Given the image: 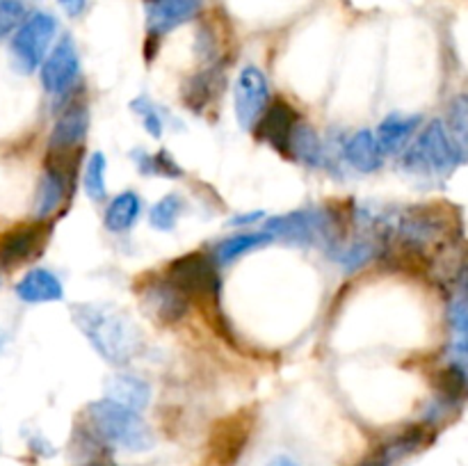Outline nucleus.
Here are the masks:
<instances>
[{"label":"nucleus","instance_id":"21","mask_svg":"<svg viewBox=\"0 0 468 466\" xmlns=\"http://www.w3.org/2000/svg\"><path fill=\"white\" fill-rule=\"evenodd\" d=\"M274 238L265 231H247V233H236V236H229L224 238L222 242H218L213 251V259L215 263H231V260L240 259L245 256L247 251H254L259 247L268 245L272 242Z\"/></svg>","mask_w":468,"mask_h":466},{"label":"nucleus","instance_id":"27","mask_svg":"<svg viewBox=\"0 0 468 466\" xmlns=\"http://www.w3.org/2000/svg\"><path fill=\"white\" fill-rule=\"evenodd\" d=\"M27 18V7L23 0H0V39L14 35Z\"/></svg>","mask_w":468,"mask_h":466},{"label":"nucleus","instance_id":"7","mask_svg":"<svg viewBox=\"0 0 468 466\" xmlns=\"http://www.w3.org/2000/svg\"><path fill=\"white\" fill-rule=\"evenodd\" d=\"M80 76V58L76 44L64 35L41 62V85L48 94H67Z\"/></svg>","mask_w":468,"mask_h":466},{"label":"nucleus","instance_id":"2","mask_svg":"<svg viewBox=\"0 0 468 466\" xmlns=\"http://www.w3.org/2000/svg\"><path fill=\"white\" fill-rule=\"evenodd\" d=\"M87 425L99 441L126 452L151 450L155 443L154 429L140 416V411L128 409L119 402L96 400L87 407Z\"/></svg>","mask_w":468,"mask_h":466},{"label":"nucleus","instance_id":"6","mask_svg":"<svg viewBox=\"0 0 468 466\" xmlns=\"http://www.w3.org/2000/svg\"><path fill=\"white\" fill-rule=\"evenodd\" d=\"M140 292V302L146 309V313L160 324H176L178 320L186 318L187 309H190V300L186 292L165 274V277L144 279Z\"/></svg>","mask_w":468,"mask_h":466},{"label":"nucleus","instance_id":"18","mask_svg":"<svg viewBox=\"0 0 468 466\" xmlns=\"http://www.w3.org/2000/svg\"><path fill=\"white\" fill-rule=\"evenodd\" d=\"M434 388H437V405L446 411H455L462 402L468 400V375L460 365L448 364L434 375Z\"/></svg>","mask_w":468,"mask_h":466},{"label":"nucleus","instance_id":"30","mask_svg":"<svg viewBox=\"0 0 468 466\" xmlns=\"http://www.w3.org/2000/svg\"><path fill=\"white\" fill-rule=\"evenodd\" d=\"M356 466H393V460L387 455V450L379 446L375 448L373 452H368V455H366Z\"/></svg>","mask_w":468,"mask_h":466},{"label":"nucleus","instance_id":"16","mask_svg":"<svg viewBox=\"0 0 468 466\" xmlns=\"http://www.w3.org/2000/svg\"><path fill=\"white\" fill-rule=\"evenodd\" d=\"M105 397L128 409L142 411L151 400V387L135 375H112L105 384Z\"/></svg>","mask_w":468,"mask_h":466},{"label":"nucleus","instance_id":"22","mask_svg":"<svg viewBox=\"0 0 468 466\" xmlns=\"http://www.w3.org/2000/svg\"><path fill=\"white\" fill-rule=\"evenodd\" d=\"M446 131L460 154L462 163L468 160V96L460 94L448 105V122Z\"/></svg>","mask_w":468,"mask_h":466},{"label":"nucleus","instance_id":"5","mask_svg":"<svg viewBox=\"0 0 468 466\" xmlns=\"http://www.w3.org/2000/svg\"><path fill=\"white\" fill-rule=\"evenodd\" d=\"M55 32H58V18L53 14H27L26 21L12 35V44H9L14 67L23 73H32L35 69H39L48 55Z\"/></svg>","mask_w":468,"mask_h":466},{"label":"nucleus","instance_id":"26","mask_svg":"<svg viewBox=\"0 0 468 466\" xmlns=\"http://www.w3.org/2000/svg\"><path fill=\"white\" fill-rule=\"evenodd\" d=\"M181 199L178 195H167L158 201V204L151 208L149 213V224L155 228V231H172L176 227V219L181 215Z\"/></svg>","mask_w":468,"mask_h":466},{"label":"nucleus","instance_id":"19","mask_svg":"<svg viewBox=\"0 0 468 466\" xmlns=\"http://www.w3.org/2000/svg\"><path fill=\"white\" fill-rule=\"evenodd\" d=\"M448 323H451V364L460 365L468 375V297L460 295L448 306Z\"/></svg>","mask_w":468,"mask_h":466},{"label":"nucleus","instance_id":"11","mask_svg":"<svg viewBox=\"0 0 468 466\" xmlns=\"http://www.w3.org/2000/svg\"><path fill=\"white\" fill-rule=\"evenodd\" d=\"M297 123H300V117H297L295 108L288 101L277 99L270 108H265V112L256 122V135L265 144L277 149L279 154L291 155V140Z\"/></svg>","mask_w":468,"mask_h":466},{"label":"nucleus","instance_id":"10","mask_svg":"<svg viewBox=\"0 0 468 466\" xmlns=\"http://www.w3.org/2000/svg\"><path fill=\"white\" fill-rule=\"evenodd\" d=\"M46 238H48V224L44 219L9 228L0 238V265L3 268H16V265L26 263L32 256L39 254Z\"/></svg>","mask_w":468,"mask_h":466},{"label":"nucleus","instance_id":"8","mask_svg":"<svg viewBox=\"0 0 468 466\" xmlns=\"http://www.w3.org/2000/svg\"><path fill=\"white\" fill-rule=\"evenodd\" d=\"M233 96H236V117L242 128H254L261 114L268 108L270 87L268 78L261 69L245 67L238 73L236 87H233Z\"/></svg>","mask_w":468,"mask_h":466},{"label":"nucleus","instance_id":"12","mask_svg":"<svg viewBox=\"0 0 468 466\" xmlns=\"http://www.w3.org/2000/svg\"><path fill=\"white\" fill-rule=\"evenodd\" d=\"M201 0H144V21L149 37H163L183 23L197 18Z\"/></svg>","mask_w":468,"mask_h":466},{"label":"nucleus","instance_id":"1","mask_svg":"<svg viewBox=\"0 0 468 466\" xmlns=\"http://www.w3.org/2000/svg\"><path fill=\"white\" fill-rule=\"evenodd\" d=\"M71 318L90 345L114 365H126L142 350V334L123 311L105 304H76Z\"/></svg>","mask_w":468,"mask_h":466},{"label":"nucleus","instance_id":"31","mask_svg":"<svg viewBox=\"0 0 468 466\" xmlns=\"http://www.w3.org/2000/svg\"><path fill=\"white\" fill-rule=\"evenodd\" d=\"M87 3H90V0H58V5L62 7V12L67 14L69 18L82 16L87 9Z\"/></svg>","mask_w":468,"mask_h":466},{"label":"nucleus","instance_id":"15","mask_svg":"<svg viewBox=\"0 0 468 466\" xmlns=\"http://www.w3.org/2000/svg\"><path fill=\"white\" fill-rule=\"evenodd\" d=\"M71 183L73 181H69L67 176H62V174L55 172V169H44L35 201L37 219H48L50 215L58 213V208L64 204V199H67V192H71Z\"/></svg>","mask_w":468,"mask_h":466},{"label":"nucleus","instance_id":"34","mask_svg":"<svg viewBox=\"0 0 468 466\" xmlns=\"http://www.w3.org/2000/svg\"><path fill=\"white\" fill-rule=\"evenodd\" d=\"M460 281H462V288H464V297H468V265L466 268H462Z\"/></svg>","mask_w":468,"mask_h":466},{"label":"nucleus","instance_id":"20","mask_svg":"<svg viewBox=\"0 0 468 466\" xmlns=\"http://www.w3.org/2000/svg\"><path fill=\"white\" fill-rule=\"evenodd\" d=\"M140 213H142L140 196H137L133 190L122 192V195L114 196V199L110 201L108 208H105L103 224H105V228H108V231L123 233L137 222Z\"/></svg>","mask_w":468,"mask_h":466},{"label":"nucleus","instance_id":"4","mask_svg":"<svg viewBox=\"0 0 468 466\" xmlns=\"http://www.w3.org/2000/svg\"><path fill=\"white\" fill-rule=\"evenodd\" d=\"M167 277L186 292L187 300L197 302L204 309L218 311L219 274L215 259L201 254V251H192V254H186L169 263Z\"/></svg>","mask_w":468,"mask_h":466},{"label":"nucleus","instance_id":"23","mask_svg":"<svg viewBox=\"0 0 468 466\" xmlns=\"http://www.w3.org/2000/svg\"><path fill=\"white\" fill-rule=\"evenodd\" d=\"M291 158L302 160L306 164L323 163V142L315 135V131L306 123H297L291 140Z\"/></svg>","mask_w":468,"mask_h":466},{"label":"nucleus","instance_id":"32","mask_svg":"<svg viewBox=\"0 0 468 466\" xmlns=\"http://www.w3.org/2000/svg\"><path fill=\"white\" fill-rule=\"evenodd\" d=\"M261 217H263V213H259V210H256V213H245V215H242V217H233L229 224H231V227H240V224L259 222Z\"/></svg>","mask_w":468,"mask_h":466},{"label":"nucleus","instance_id":"33","mask_svg":"<svg viewBox=\"0 0 468 466\" xmlns=\"http://www.w3.org/2000/svg\"><path fill=\"white\" fill-rule=\"evenodd\" d=\"M265 466H300V464H297V461L292 460V457L279 455V457H274V460H270Z\"/></svg>","mask_w":468,"mask_h":466},{"label":"nucleus","instance_id":"17","mask_svg":"<svg viewBox=\"0 0 468 466\" xmlns=\"http://www.w3.org/2000/svg\"><path fill=\"white\" fill-rule=\"evenodd\" d=\"M419 114H388V117L379 123L378 135H375L384 154H398V151L405 149V146L410 144L411 135L416 132V128H419Z\"/></svg>","mask_w":468,"mask_h":466},{"label":"nucleus","instance_id":"3","mask_svg":"<svg viewBox=\"0 0 468 466\" xmlns=\"http://www.w3.org/2000/svg\"><path fill=\"white\" fill-rule=\"evenodd\" d=\"M460 163L462 158L448 135L446 123L439 119L430 122L419 140L402 155V167L407 172L425 174V176H448L451 172H455Z\"/></svg>","mask_w":468,"mask_h":466},{"label":"nucleus","instance_id":"29","mask_svg":"<svg viewBox=\"0 0 468 466\" xmlns=\"http://www.w3.org/2000/svg\"><path fill=\"white\" fill-rule=\"evenodd\" d=\"M133 110L142 114V126H144V131L149 132L151 137H155V140H160L165 132V123H163V117H160L158 110L149 103V99H144V96H142V99L133 101Z\"/></svg>","mask_w":468,"mask_h":466},{"label":"nucleus","instance_id":"36","mask_svg":"<svg viewBox=\"0 0 468 466\" xmlns=\"http://www.w3.org/2000/svg\"><path fill=\"white\" fill-rule=\"evenodd\" d=\"M85 466H112V464H103V461H91V464H85Z\"/></svg>","mask_w":468,"mask_h":466},{"label":"nucleus","instance_id":"25","mask_svg":"<svg viewBox=\"0 0 468 466\" xmlns=\"http://www.w3.org/2000/svg\"><path fill=\"white\" fill-rule=\"evenodd\" d=\"M105 172H108V160L101 151H94L85 164V176H82V185H85L87 196L91 201H103L108 196V185H105Z\"/></svg>","mask_w":468,"mask_h":466},{"label":"nucleus","instance_id":"13","mask_svg":"<svg viewBox=\"0 0 468 466\" xmlns=\"http://www.w3.org/2000/svg\"><path fill=\"white\" fill-rule=\"evenodd\" d=\"M18 300L26 304H46V302H59L64 297L62 281L50 270L35 268L23 274L16 283Z\"/></svg>","mask_w":468,"mask_h":466},{"label":"nucleus","instance_id":"14","mask_svg":"<svg viewBox=\"0 0 468 466\" xmlns=\"http://www.w3.org/2000/svg\"><path fill=\"white\" fill-rule=\"evenodd\" d=\"M346 160L361 174L378 172L384 163V151L382 146H379L375 132L368 131V128L356 131L355 135L346 142Z\"/></svg>","mask_w":468,"mask_h":466},{"label":"nucleus","instance_id":"28","mask_svg":"<svg viewBox=\"0 0 468 466\" xmlns=\"http://www.w3.org/2000/svg\"><path fill=\"white\" fill-rule=\"evenodd\" d=\"M338 251H341V254H334V259L350 270L366 265L375 256V247L370 245V242H352V245L343 247V249Z\"/></svg>","mask_w":468,"mask_h":466},{"label":"nucleus","instance_id":"35","mask_svg":"<svg viewBox=\"0 0 468 466\" xmlns=\"http://www.w3.org/2000/svg\"><path fill=\"white\" fill-rule=\"evenodd\" d=\"M5 343H7V334H5V332H3V329H0V352H3Z\"/></svg>","mask_w":468,"mask_h":466},{"label":"nucleus","instance_id":"24","mask_svg":"<svg viewBox=\"0 0 468 466\" xmlns=\"http://www.w3.org/2000/svg\"><path fill=\"white\" fill-rule=\"evenodd\" d=\"M218 80H215V71H204L192 76L190 80L183 85V101L192 112H201L206 105L213 101L215 91H218Z\"/></svg>","mask_w":468,"mask_h":466},{"label":"nucleus","instance_id":"9","mask_svg":"<svg viewBox=\"0 0 468 466\" xmlns=\"http://www.w3.org/2000/svg\"><path fill=\"white\" fill-rule=\"evenodd\" d=\"M265 233H270L272 238L302 242V245H314V242L332 236L329 233L327 215L315 213V210H297V213L279 215V217L268 219Z\"/></svg>","mask_w":468,"mask_h":466}]
</instances>
